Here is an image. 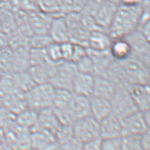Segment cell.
<instances>
[{
  "label": "cell",
  "mask_w": 150,
  "mask_h": 150,
  "mask_svg": "<svg viewBox=\"0 0 150 150\" xmlns=\"http://www.w3.org/2000/svg\"><path fill=\"white\" fill-rule=\"evenodd\" d=\"M142 16L141 4L134 6L118 4L108 33L112 39L126 38L138 30Z\"/></svg>",
  "instance_id": "cell-1"
},
{
  "label": "cell",
  "mask_w": 150,
  "mask_h": 150,
  "mask_svg": "<svg viewBox=\"0 0 150 150\" xmlns=\"http://www.w3.org/2000/svg\"><path fill=\"white\" fill-rule=\"evenodd\" d=\"M55 88L50 83L35 84L25 93L28 107L39 111L53 107Z\"/></svg>",
  "instance_id": "cell-2"
},
{
  "label": "cell",
  "mask_w": 150,
  "mask_h": 150,
  "mask_svg": "<svg viewBox=\"0 0 150 150\" xmlns=\"http://www.w3.org/2000/svg\"><path fill=\"white\" fill-rule=\"evenodd\" d=\"M112 105V114L120 119L128 115L139 111L132 99L129 88L125 85H120L117 91L111 100Z\"/></svg>",
  "instance_id": "cell-3"
},
{
  "label": "cell",
  "mask_w": 150,
  "mask_h": 150,
  "mask_svg": "<svg viewBox=\"0 0 150 150\" xmlns=\"http://www.w3.org/2000/svg\"><path fill=\"white\" fill-rule=\"evenodd\" d=\"M77 72L74 63L62 62L56 65L50 83L56 89L71 90L73 78Z\"/></svg>",
  "instance_id": "cell-4"
},
{
  "label": "cell",
  "mask_w": 150,
  "mask_h": 150,
  "mask_svg": "<svg viewBox=\"0 0 150 150\" xmlns=\"http://www.w3.org/2000/svg\"><path fill=\"white\" fill-rule=\"evenodd\" d=\"M73 128L74 137L83 143L100 137L99 122L91 115L75 121Z\"/></svg>",
  "instance_id": "cell-5"
},
{
  "label": "cell",
  "mask_w": 150,
  "mask_h": 150,
  "mask_svg": "<svg viewBox=\"0 0 150 150\" xmlns=\"http://www.w3.org/2000/svg\"><path fill=\"white\" fill-rule=\"evenodd\" d=\"M69 32V41L87 47L90 31L83 25L80 12H72L64 15Z\"/></svg>",
  "instance_id": "cell-6"
},
{
  "label": "cell",
  "mask_w": 150,
  "mask_h": 150,
  "mask_svg": "<svg viewBox=\"0 0 150 150\" xmlns=\"http://www.w3.org/2000/svg\"><path fill=\"white\" fill-rule=\"evenodd\" d=\"M118 5L117 3L108 0H101L97 11L94 16L96 25L99 29L108 32V30L114 19Z\"/></svg>",
  "instance_id": "cell-7"
},
{
  "label": "cell",
  "mask_w": 150,
  "mask_h": 150,
  "mask_svg": "<svg viewBox=\"0 0 150 150\" xmlns=\"http://www.w3.org/2000/svg\"><path fill=\"white\" fill-rule=\"evenodd\" d=\"M121 120L123 136H139L147 130V125L142 111H137L128 115Z\"/></svg>",
  "instance_id": "cell-8"
},
{
  "label": "cell",
  "mask_w": 150,
  "mask_h": 150,
  "mask_svg": "<svg viewBox=\"0 0 150 150\" xmlns=\"http://www.w3.org/2000/svg\"><path fill=\"white\" fill-rule=\"evenodd\" d=\"M54 16L40 10L27 14V20L31 32L33 34H49Z\"/></svg>",
  "instance_id": "cell-9"
},
{
  "label": "cell",
  "mask_w": 150,
  "mask_h": 150,
  "mask_svg": "<svg viewBox=\"0 0 150 150\" xmlns=\"http://www.w3.org/2000/svg\"><path fill=\"white\" fill-rule=\"evenodd\" d=\"M31 149L33 150H55L60 147L51 132L31 130Z\"/></svg>",
  "instance_id": "cell-10"
},
{
  "label": "cell",
  "mask_w": 150,
  "mask_h": 150,
  "mask_svg": "<svg viewBox=\"0 0 150 150\" xmlns=\"http://www.w3.org/2000/svg\"><path fill=\"white\" fill-rule=\"evenodd\" d=\"M112 38L106 31L95 29L90 33L87 42V48L92 52L109 51Z\"/></svg>",
  "instance_id": "cell-11"
},
{
  "label": "cell",
  "mask_w": 150,
  "mask_h": 150,
  "mask_svg": "<svg viewBox=\"0 0 150 150\" xmlns=\"http://www.w3.org/2000/svg\"><path fill=\"white\" fill-rule=\"evenodd\" d=\"M99 132L102 139L122 137L121 120L116 115L111 114L99 121Z\"/></svg>",
  "instance_id": "cell-12"
},
{
  "label": "cell",
  "mask_w": 150,
  "mask_h": 150,
  "mask_svg": "<svg viewBox=\"0 0 150 150\" xmlns=\"http://www.w3.org/2000/svg\"><path fill=\"white\" fill-rule=\"evenodd\" d=\"M95 76L86 73H77L73 78L72 92L75 95L90 97L93 94Z\"/></svg>",
  "instance_id": "cell-13"
},
{
  "label": "cell",
  "mask_w": 150,
  "mask_h": 150,
  "mask_svg": "<svg viewBox=\"0 0 150 150\" xmlns=\"http://www.w3.org/2000/svg\"><path fill=\"white\" fill-rule=\"evenodd\" d=\"M60 125L58 117L53 107L47 108L38 111V120L35 127L31 130H45L54 134Z\"/></svg>",
  "instance_id": "cell-14"
},
{
  "label": "cell",
  "mask_w": 150,
  "mask_h": 150,
  "mask_svg": "<svg viewBox=\"0 0 150 150\" xmlns=\"http://www.w3.org/2000/svg\"><path fill=\"white\" fill-rule=\"evenodd\" d=\"M120 85L102 76H95V86L92 95L111 101Z\"/></svg>",
  "instance_id": "cell-15"
},
{
  "label": "cell",
  "mask_w": 150,
  "mask_h": 150,
  "mask_svg": "<svg viewBox=\"0 0 150 150\" xmlns=\"http://www.w3.org/2000/svg\"><path fill=\"white\" fill-rule=\"evenodd\" d=\"M49 35L54 42L61 43L69 41V32L64 16H54L50 26Z\"/></svg>",
  "instance_id": "cell-16"
},
{
  "label": "cell",
  "mask_w": 150,
  "mask_h": 150,
  "mask_svg": "<svg viewBox=\"0 0 150 150\" xmlns=\"http://www.w3.org/2000/svg\"><path fill=\"white\" fill-rule=\"evenodd\" d=\"M90 114L99 122L112 114L111 101L102 97L92 95L90 97Z\"/></svg>",
  "instance_id": "cell-17"
},
{
  "label": "cell",
  "mask_w": 150,
  "mask_h": 150,
  "mask_svg": "<svg viewBox=\"0 0 150 150\" xmlns=\"http://www.w3.org/2000/svg\"><path fill=\"white\" fill-rule=\"evenodd\" d=\"M0 102L15 116L28 108L25 93L19 90L11 92L0 99Z\"/></svg>",
  "instance_id": "cell-18"
},
{
  "label": "cell",
  "mask_w": 150,
  "mask_h": 150,
  "mask_svg": "<svg viewBox=\"0 0 150 150\" xmlns=\"http://www.w3.org/2000/svg\"><path fill=\"white\" fill-rule=\"evenodd\" d=\"M109 52L114 60L118 62H123L132 55L131 47L125 38L112 39Z\"/></svg>",
  "instance_id": "cell-19"
},
{
  "label": "cell",
  "mask_w": 150,
  "mask_h": 150,
  "mask_svg": "<svg viewBox=\"0 0 150 150\" xmlns=\"http://www.w3.org/2000/svg\"><path fill=\"white\" fill-rule=\"evenodd\" d=\"M129 91L139 111H144L150 109V93L145 85H130Z\"/></svg>",
  "instance_id": "cell-20"
},
{
  "label": "cell",
  "mask_w": 150,
  "mask_h": 150,
  "mask_svg": "<svg viewBox=\"0 0 150 150\" xmlns=\"http://www.w3.org/2000/svg\"><path fill=\"white\" fill-rule=\"evenodd\" d=\"M57 64L52 63L40 65H32L28 69V72L36 84L50 83Z\"/></svg>",
  "instance_id": "cell-21"
},
{
  "label": "cell",
  "mask_w": 150,
  "mask_h": 150,
  "mask_svg": "<svg viewBox=\"0 0 150 150\" xmlns=\"http://www.w3.org/2000/svg\"><path fill=\"white\" fill-rule=\"evenodd\" d=\"M38 111L28 107L15 116V123L21 128L32 130L38 120Z\"/></svg>",
  "instance_id": "cell-22"
},
{
  "label": "cell",
  "mask_w": 150,
  "mask_h": 150,
  "mask_svg": "<svg viewBox=\"0 0 150 150\" xmlns=\"http://www.w3.org/2000/svg\"><path fill=\"white\" fill-rule=\"evenodd\" d=\"M38 10L52 16H64L62 13V0H36Z\"/></svg>",
  "instance_id": "cell-23"
},
{
  "label": "cell",
  "mask_w": 150,
  "mask_h": 150,
  "mask_svg": "<svg viewBox=\"0 0 150 150\" xmlns=\"http://www.w3.org/2000/svg\"><path fill=\"white\" fill-rule=\"evenodd\" d=\"M13 76L16 88L21 92L25 93L36 84L33 79L28 71H21V72L11 73Z\"/></svg>",
  "instance_id": "cell-24"
},
{
  "label": "cell",
  "mask_w": 150,
  "mask_h": 150,
  "mask_svg": "<svg viewBox=\"0 0 150 150\" xmlns=\"http://www.w3.org/2000/svg\"><path fill=\"white\" fill-rule=\"evenodd\" d=\"M73 92L66 89H56L54 98L53 108L54 109L62 110L66 109L71 102L73 97Z\"/></svg>",
  "instance_id": "cell-25"
},
{
  "label": "cell",
  "mask_w": 150,
  "mask_h": 150,
  "mask_svg": "<svg viewBox=\"0 0 150 150\" xmlns=\"http://www.w3.org/2000/svg\"><path fill=\"white\" fill-rule=\"evenodd\" d=\"M54 135L59 146H62L74 137L73 124L60 123L54 132Z\"/></svg>",
  "instance_id": "cell-26"
},
{
  "label": "cell",
  "mask_w": 150,
  "mask_h": 150,
  "mask_svg": "<svg viewBox=\"0 0 150 150\" xmlns=\"http://www.w3.org/2000/svg\"><path fill=\"white\" fill-rule=\"evenodd\" d=\"M13 52L9 47L0 50V69L4 73H11L13 69Z\"/></svg>",
  "instance_id": "cell-27"
},
{
  "label": "cell",
  "mask_w": 150,
  "mask_h": 150,
  "mask_svg": "<svg viewBox=\"0 0 150 150\" xmlns=\"http://www.w3.org/2000/svg\"><path fill=\"white\" fill-rule=\"evenodd\" d=\"M9 3L13 11L26 14L38 10L36 3L32 0H9Z\"/></svg>",
  "instance_id": "cell-28"
},
{
  "label": "cell",
  "mask_w": 150,
  "mask_h": 150,
  "mask_svg": "<svg viewBox=\"0 0 150 150\" xmlns=\"http://www.w3.org/2000/svg\"><path fill=\"white\" fill-rule=\"evenodd\" d=\"M52 41L49 34H33L30 38L29 47L33 49H45Z\"/></svg>",
  "instance_id": "cell-29"
},
{
  "label": "cell",
  "mask_w": 150,
  "mask_h": 150,
  "mask_svg": "<svg viewBox=\"0 0 150 150\" xmlns=\"http://www.w3.org/2000/svg\"><path fill=\"white\" fill-rule=\"evenodd\" d=\"M75 64H76L78 72L93 75V76L96 75L95 64H94L93 60L91 57L88 55V54Z\"/></svg>",
  "instance_id": "cell-30"
},
{
  "label": "cell",
  "mask_w": 150,
  "mask_h": 150,
  "mask_svg": "<svg viewBox=\"0 0 150 150\" xmlns=\"http://www.w3.org/2000/svg\"><path fill=\"white\" fill-rule=\"evenodd\" d=\"M47 57L50 62L54 64H58L64 62L62 58V51L59 43L52 42L45 48Z\"/></svg>",
  "instance_id": "cell-31"
},
{
  "label": "cell",
  "mask_w": 150,
  "mask_h": 150,
  "mask_svg": "<svg viewBox=\"0 0 150 150\" xmlns=\"http://www.w3.org/2000/svg\"><path fill=\"white\" fill-rule=\"evenodd\" d=\"M64 15L72 12H80L84 7L87 0H62Z\"/></svg>",
  "instance_id": "cell-32"
},
{
  "label": "cell",
  "mask_w": 150,
  "mask_h": 150,
  "mask_svg": "<svg viewBox=\"0 0 150 150\" xmlns=\"http://www.w3.org/2000/svg\"><path fill=\"white\" fill-rule=\"evenodd\" d=\"M15 124V115L0 102V130L8 128Z\"/></svg>",
  "instance_id": "cell-33"
},
{
  "label": "cell",
  "mask_w": 150,
  "mask_h": 150,
  "mask_svg": "<svg viewBox=\"0 0 150 150\" xmlns=\"http://www.w3.org/2000/svg\"><path fill=\"white\" fill-rule=\"evenodd\" d=\"M122 137L102 139L100 150H122Z\"/></svg>",
  "instance_id": "cell-34"
},
{
  "label": "cell",
  "mask_w": 150,
  "mask_h": 150,
  "mask_svg": "<svg viewBox=\"0 0 150 150\" xmlns=\"http://www.w3.org/2000/svg\"><path fill=\"white\" fill-rule=\"evenodd\" d=\"M60 47L63 61L64 62H71L73 56V48H74V43L71 41H67L65 42L61 43Z\"/></svg>",
  "instance_id": "cell-35"
},
{
  "label": "cell",
  "mask_w": 150,
  "mask_h": 150,
  "mask_svg": "<svg viewBox=\"0 0 150 150\" xmlns=\"http://www.w3.org/2000/svg\"><path fill=\"white\" fill-rule=\"evenodd\" d=\"M88 54V48L84 45L75 44L74 48H73V52L72 58H71V62L76 64V62L81 60L82 58L85 57Z\"/></svg>",
  "instance_id": "cell-36"
},
{
  "label": "cell",
  "mask_w": 150,
  "mask_h": 150,
  "mask_svg": "<svg viewBox=\"0 0 150 150\" xmlns=\"http://www.w3.org/2000/svg\"><path fill=\"white\" fill-rule=\"evenodd\" d=\"M60 148L62 150H83V143L74 137L69 142L61 146Z\"/></svg>",
  "instance_id": "cell-37"
},
{
  "label": "cell",
  "mask_w": 150,
  "mask_h": 150,
  "mask_svg": "<svg viewBox=\"0 0 150 150\" xmlns=\"http://www.w3.org/2000/svg\"><path fill=\"white\" fill-rule=\"evenodd\" d=\"M102 141V137H99L83 143V150H100Z\"/></svg>",
  "instance_id": "cell-38"
},
{
  "label": "cell",
  "mask_w": 150,
  "mask_h": 150,
  "mask_svg": "<svg viewBox=\"0 0 150 150\" xmlns=\"http://www.w3.org/2000/svg\"><path fill=\"white\" fill-rule=\"evenodd\" d=\"M139 141L142 150H150V129L139 135Z\"/></svg>",
  "instance_id": "cell-39"
},
{
  "label": "cell",
  "mask_w": 150,
  "mask_h": 150,
  "mask_svg": "<svg viewBox=\"0 0 150 150\" xmlns=\"http://www.w3.org/2000/svg\"><path fill=\"white\" fill-rule=\"evenodd\" d=\"M138 29L142 33L146 41L150 44V18L142 22L139 25Z\"/></svg>",
  "instance_id": "cell-40"
},
{
  "label": "cell",
  "mask_w": 150,
  "mask_h": 150,
  "mask_svg": "<svg viewBox=\"0 0 150 150\" xmlns=\"http://www.w3.org/2000/svg\"><path fill=\"white\" fill-rule=\"evenodd\" d=\"M141 6L142 8V16L140 24L144 21L150 18V0H142L141 2Z\"/></svg>",
  "instance_id": "cell-41"
},
{
  "label": "cell",
  "mask_w": 150,
  "mask_h": 150,
  "mask_svg": "<svg viewBox=\"0 0 150 150\" xmlns=\"http://www.w3.org/2000/svg\"><path fill=\"white\" fill-rule=\"evenodd\" d=\"M8 46V34L0 30V50Z\"/></svg>",
  "instance_id": "cell-42"
},
{
  "label": "cell",
  "mask_w": 150,
  "mask_h": 150,
  "mask_svg": "<svg viewBox=\"0 0 150 150\" xmlns=\"http://www.w3.org/2000/svg\"><path fill=\"white\" fill-rule=\"evenodd\" d=\"M142 0H119V4L126 6H134L140 4Z\"/></svg>",
  "instance_id": "cell-43"
},
{
  "label": "cell",
  "mask_w": 150,
  "mask_h": 150,
  "mask_svg": "<svg viewBox=\"0 0 150 150\" xmlns=\"http://www.w3.org/2000/svg\"><path fill=\"white\" fill-rule=\"evenodd\" d=\"M144 120H145L146 124L147 125L148 129H150V109L142 111Z\"/></svg>",
  "instance_id": "cell-44"
},
{
  "label": "cell",
  "mask_w": 150,
  "mask_h": 150,
  "mask_svg": "<svg viewBox=\"0 0 150 150\" xmlns=\"http://www.w3.org/2000/svg\"><path fill=\"white\" fill-rule=\"evenodd\" d=\"M5 73H4V71H1V70L0 69V83H1V80H2V78H4V76Z\"/></svg>",
  "instance_id": "cell-45"
},
{
  "label": "cell",
  "mask_w": 150,
  "mask_h": 150,
  "mask_svg": "<svg viewBox=\"0 0 150 150\" xmlns=\"http://www.w3.org/2000/svg\"><path fill=\"white\" fill-rule=\"evenodd\" d=\"M8 1H9V0H0V4H4V3L8 2Z\"/></svg>",
  "instance_id": "cell-46"
},
{
  "label": "cell",
  "mask_w": 150,
  "mask_h": 150,
  "mask_svg": "<svg viewBox=\"0 0 150 150\" xmlns=\"http://www.w3.org/2000/svg\"><path fill=\"white\" fill-rule=\"evenodd\" d=\"M55 150H62V149H61V148L60 147H59V148H58V149H55Z\"/></svg>",
  "instance_id": "cell-47"
},
{
  "label": "cell",
  "mask_w": 150,
  "mask_h": 150,
  "mask_svg": "<svg viewBox=\"0 0 150 150\" xmlns=\"http://www.w3.org/2000/svg\"><path fill=\"white\" fill-rule=\"evenodd\" d=\"M127 150H141V149H127Z\"/></svg>",
  "instance_id": "cell-48"
},
{
  "label": "cell",
  "mask_w": 150,
  "mask_h": 150,
  "mask_svg": "<svg viewBox=\"0 0 150 150\" xmlns=\"http://www.w3.org/2000/svg\"><path fill=\"white\" fill-rule=\"evenodd\" d=\"M32 1H35V2L36 3V0H32Z\"/></svg>",
  "instance_id": "cell-49"
}]
</instances>
